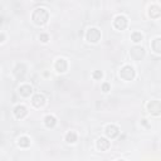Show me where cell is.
Masks as SVG:
<instances>
[{
  "mask_svg": "<svg viewBox=\"0 0 161 161\" xmlns=\"http://www.w3.org/2000/svg\"><path fill=\"white\" fill-rule=\"evenodd\" d=\"M31 19L37 25H43L48 21L49 19V13L44 9V8H37L33 12V15H31Z\"/></svg>",
  "mask_w": 161,
  "mask_h": 161,
  "instance_id": "1",
  "label": "cell"
},
{
  "mask_svg": "<svg viewBox=\"0 0 161 161\" xmlns=\"http://www.w3.org/2000/svg\"><path fill=\"white\" fill-rule=\"evenodd\" d=\"M151 47H152V50H154V52H156V53L161 54V38H156V39H154V40H152Z\"/></svg>",
  "mask_w": 161,
  "mask_h": 161,
  "instance_id": "16",
  "label": "cell"
},
{
  "mask_svg": "<svg viewBox=\"0 0 161 161\" xmlns=\"http://www.w3.org/2000/svg\"><path fill=\"white\" fill-rule=\"evenodd\" d=\"M102 76H103V73H102L101 71H94V72H93V78H94V79H101Z\"/></svg>",
  "mask_w": 161,
  "mask_h": 161,
  "instance_id": "20",
  "label": "cell"
},
{
  "mask_svg": "<svg viewBox=\"0 0 161 161\" xmlns=\"http://www.w3.org/2000/svg\"><path fill=\"white\" fill-rule=\"evenodd\" d=\"M68 68V64H67V60L63 59V58H59L57 62H55V69L59 72V73H64Z\"/></svg>",
  "mask_w": 161,
  "mask_h": 161,
  "instance_id": "9",
  "label": "cell"
},
{
  "mask_svg": "<svg viewBox=\"0 0 161 161\" xmlns=\"http://www.w3.org/2000/svg\"><path fill=\"white\" fill-rule=\"evenodd\" d=\"M25 71H26V68H25V66L23 63H19V64H17V67L14 68V76L17 77V78H23L24 77V74H25Z\"/></svg>",
  "mask_w": 161,
  "mask_h": 161,
  "instance_id": "10",
  "label": "cell"
},
{
  "mask_svg": "<svg viewBox=\"0 0 161 161\" xmlns=\"http://www.w3.org/2000/svg\"><path fill=\"white\" fill-rule=\"evenodd\" d=\"M110 145H111L110 141L107 139H105V137H100L97 140V149L101 150V151H106L110 147Z\"/></svg>",
  "mask_w": 161,
  "mask_h": 161,
  "instance_id": "11",
  "label": "cell"
},
{
  "mask_svg": "<svg viewBox=\"0 0 161 161\" xmlns=\"http://www.w3.org/2000/svg\"><path fill=\"white\" fill-rule=\"evenodd\" d=\"M66 141L69 142V144H74L77 141V135L73 132V131H69L67 135H66Z\"/></svg>",
  "mask_w": 161,
  "mask_h": 161,
  "instance_id": "18",
  "label": "cell"
},
{
  "mask_svg": "<svg viewBox=\"0 0 161 161\" xmlns=\"http://www.w3.org/2000/svg\"><path fill=\"white\" fill-rule=\"evenodd\" d=\"M31 103H33V106H36V107H42L45 103V97L40 93L34 94L33 98H31Z\"/></svg>",
  "mask_w": 161,
  "mask_h": 161,
  "instance_id": "8",
  "label": "cell"
},
{
  "mask_svg": "<svg viewBox=\"0 0 161 161\" xmlns=\"http://www.w3.org/2000/svg\"><path fill=\"white\" fill-rule=\"evenodd\" d=\"M18 145H19L20 147H29V146H30V139L26 137V136H21V137H19V140H18Z\"/></svg>",
  "mask_w": 161,
  "mask_h": 161,
  "instance_id": "17",
  "label": "cell"
},
{
  "mask_svg": "<svg viewBox=\"0 0 161 161\" xmlns=\"http://www.w3.org/2000/svg\"><path fill=\"white\" fill-rule=\"evenodd\" d=\"M39 39H40V40H42L43 43H47V42L49 40V37H48V34H40Z\"/></svg>",
  "mask_w": 161,
  "mask_h": 161,
  "instance_id": "21",
  "label": "cell"
},
{
  "mask_svg": "<svg viewBox=\"0 0 161 161\" xmlns=\"http://www.w3.org/2000/svg\"><path fill=\"white\" fill-rule=\"evenodd\" d=\"M149 14L151 18L154 19H157L160 15H161V8L159 5H151L150 9H149Z\"/></svg>",
  "mask_w": 161,
  "mask_h": 161,
  "instance_id": "13",
  "label": "cell"
},
{
  "mask_svg": "<svg viewBox=\"0 0 161 161\" xmlns=\"http://www.w3.org/2000/svg\"><path fill=\"white\" fill-rule=\"evenodd\" d=\"M106 135H107V137H110V139H115V137H117L118 136V134H120V130H118V127L117 126H115V125H108L107 127H106Z\"/></svg>",
  "mask_w": 161,
  "mask_h": 161,
  "instance_id": "7",
  "label": "cell"
},
{
  "mask_svg": "<svg viewBox=\"0 0 161 161\" xmlns=\"http://www.w3.org/2000/svg\"><path fill=\"white\" fill-rule=\"evenodd\" d=\"M0 39H2V42H4V34H3V33L0 34Z\"/></svg>",
  "mask_w": 161,
  "mask_h": 161,
  "instance_id": "23",
  "label": "cell"
},
{
  "mask_svg": "<svg viewBox=\"0 0 161 161\" xmlns=\"http://www.w3.org/2000/svg\"><path fill=\"white\" fill-rule=\"evenodd\" d=\"M147 111L152 116H160L161 115V102H159V101H150L147 103Z\"/></svg>",
  "mask_w": 161,
  "mask_h": 161,
  "instance_id": "4",
  "label": "cell"
},
{
  "mask_svg": "<svg viewBox=\"0 0 161 161\" xmlns=\"http://www.w3.org/2000/svg\"><path fill=\"white\" fill-rule=\"evenodd\" d=\"M102 91L103 92H108L110 91V84L108 83H103L102 84Z\"/></svg>",
  "mask_w": 161,
  "mask_h": 161,
  "instance_id": "22",
  "label": "cell"
},
{
  "mask_svg": "<svg viewBox=\"0 0 161 161\" xmlns=\"http://www.w3.org/2000/svg\"><path fill=\"white\" fill-rule=\"evenodd\" d=\"M131 39H132V42L139 43V42L142 40V34L139 33V31H135V33H132V36H131Z\"/></svg>",
  "mask_w": 161,
  "mask_h": 161,
  "instance_id": "19",
  "label": "cell"
},
{
  "mask_svg": "<svg viewBox=\"0 0 161 161\" xmlns=\"http://www.w3.org/2000/svg\"><path fill=\"white\" fill-rule=\"evenodd\" d=\"M26 108L24 107V106H17L15 108H14V115H15V117L17 118H24L25 116H26Z\"/></svg>",
  "mask_w": 161,
  "mask_h": 161,
  "instance_id": "14",
  "label": "cell"
},
{
  "mask_svg": "<svg viewBox=\"0 0 161 161\" xmlns=\"http://www.w3.org/2000/svg\"><path fill=\"white\" fill-rule=\"evenodd\" d=\"M31 92H33V88H31V86H29V84H24V86L19 87V93L23 96V97H29V96L31 94Z\"/></svg>",
  "mask_w": 161,
  "mask_h": 161,
  "instance_id": "12",
  "label": "cell"
},
{
  "mask_svg": "<svg viewBox=\"0 0 161 161\" xmlns=\"http://www.w3.org/2000/svg\"><path fill=\"white\" fill-rule=\"evenodd\" d=\"M131 57L136 60H141L144 57H145V49L142 47H134L131 49Z\"/></svg>",
  "mask_w": 161,
  "mask_h": 161,
  "instance_id": "6",
  "label": "cell"
},
{
  "mask_svg": "<svg viewBox=\"0 0 161 161\" xmlns=\"http://www.w3.org/2000/svg\"><path fill=\"white\" fill-rule=\"evenodd\" d=\"M118 161H126V160H118Z\"/></svg>",
  "mask_w": 161,
  "mask_h": 161,
  "instance_id": "24",
  "label": "cell"
},
{
  "mask_svg": "<svg viewBox=\"0 0 161 161\" xmlns=\"http://www.w3.org/2000/svg\"><path fill=\"white\" fill-rule=\"evenodd\" d=\"M44 123H45V126H47V127L52 128V127H54V126H55V123H57V120H55V117H54V116H52V115H48V116L44 118Z\"/></svg>",
  "mask_w": 161,
  "mask_h": 161,
  "instance_id": "15",
  "label": "cell"
},
{
  "mask_svg": "<svg viewBox=\"0 0 161 161\" xmlns=\"http://www.w3.org/2000/svg\"><path fill=\"white\" fill-rule=\"evenodd\" d=\"M120 76L122 79L125 81H132L135 78V69L131 66H125L121 71H120Z\"/></svg>",
  "mask_w": 161,
  "mask_h": 161,
  "instance_id": "3",
  "label": "cell"
},
{
  "mask_svg": "<svg viewBox=\"0 0 161 161\" xmlns=\"http://www.w3.org/2000/svg\"><path fill=\"white\" fill-rule=\"evenodd\" d=\"M86 38L91 43H97L101 39V31L97 28H89L86 33Z\"/></svg>",
  "mask_w": 161,
  "mask_h": 161,
  "instance_id": "2",
  "label": "cell"
},
{
  "mask_svg": "<svg viewBox=\"0 0 161 161\" xmlns=\"http://www.w3.org/2000/svg\"><path fill=\"white\" fill-rule=\"evenodd\" d=\"M115 28L116 29H118V30H123V29H126V26H127V24H128V20H127V18L126 17H123V15H118V17H116V19H115Z\"/></svg>",
  "mask_w": 161,
  "mask_h": 161,
  "instance_id": "5",
  "label": "cell"
}]
</instances>
